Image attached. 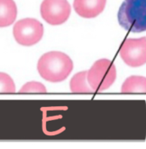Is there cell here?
Listing matches in <instances>:
<instances>
[{"label": "cell", "mask_w": 146, "mask_h": 149, "mask_svg": "<svg viewBox=\"0 0 146 149\" xmlns=\"http://www.w3.org/2000/svg\"><path fill=\"white\" fill-rule=\"evenodd\" d=\"M73 61L61 52H50L44 54L38 62V71L45 81L60 82L67 79L72 72Z\"/></svg>", "instance_id": "1"}, {"label": "cell", "mask_w": 146, "mask_h": 149, "mask_svg": "<svg viewBox=\"0 0 146 149\" xmlns=\"http://www.w3.org/2000/svg\"><path fill=\"white\" fill-rule=\"evenodd\" d=\"M118 22L130 32L146 31V0H124L118 11Z\"/></svg>", "instance_id": "2"}, {"label": "cell", "mask_w": 146, "mask_h": 149, "mask_svg": "<svg viewBox=\"0 0 146 149\" xmlns=\"http://www.w3.org/2000/svg\"><path fill=\"white\" fill-rule=\"evenodd\" d=\"M116 79V66L109 59L98 60L87 71L88 83L96 92H102L109 88Z\"/></svg>", "instance_id": "3"}, {"label": "cell", "mask_w": 146, "mask_h": 149, "mask_svg": "<svg viewBox=\"0 0 146 149\" xmlns=\"http://www.w3.org/2000/svg\"><path fill=\"white\" fill-rule=\"evenodd\" d=\"M13 34L17 43L29 46L37 44L42 39L44 27L42 23L36 19L25 18L15 23Z\"/></svg>", "instance_id": "4"}, {"label": "cell", "mask_w": 146, "mask_h": 149, "mask_svg": "<svg viewBox=\"0 0 146 149\" xmlns=\"http://www.w3.org/2000/svg\"><path fill=\"white\" fill-rule=\"evenodd\" d=\"M122 60L131 67H139L146 63V38L127 39L120 49Z\"/></svg>", "instance_id": "5"}, {"label": "cell", "mask_w": 146, "mask_h": 149, "mask_svg": "<svg viewBox=\"0 0 146 149\" xmlns=\"http://www.w3.org/2000/svg\"><path fill=\"white\" fill-rule=\"evenodd\" d=\"M41 16L51 25L64 23L71 13V6L68 0H44L40 6Z\"/></svg>", "instance_id": "6"}, {"label": "cell", "mask_w": 146, "mask_h": 149, "mask_svg": "<svg viewBox=\"0 0 146 149\" xmlns=\"http://www.w3.org/2000/svg\"><path fill=\"white\" fill-rule=\"evenodd\" d=\"M106 5V0H74L75 12L84 18H94L100 15Z\"/></svg>", "instance_id": "7"}, {"label": "cell", "mask_w": 146, "mask_h": 149, "mask_svg": "<svg viewBox=\"0 0 146 149\" xmlns=\"http://www.w3.org/2000/svg\"><path fill=\"white\" fill-rule=\"evenodd\" d=\"M16 15L17 8L14 0H0V28L10 26Z\"/></svg>", "instance_id": "8"}, {"label": "cell", "mask_w": 146, "mask_h": 149, "mask_svg": "<svg viewBox=\"0 0 146 149\" xmlns=\"http://www.w3.org/2000/svg\"><path fill=\"white\" fill-rule=\"evenodd\" d=\"M121 92L124 93H146V78L143 76H130L121 87Z\"/></svg>", "instance_id": "9"}, {"label": "cell", "mask_w": 146, "mask_h": 149, "mask_svg": "<svg viewBox=\"0 0 146 149\" xmlns=\"http://www.w3.org/2000/svg\"><path fill=\"white\" fill-rule=\"evenodd\" d=\"M70 89L73 93H91L94 92L88 83L87 71H82L73 75L70 81Z\"/></svg>", "instance_id": "10"}, {"label": "cell", "mask_w": 146, "mask_h": 149, "mask_svg": "<svg viewBox=\"0 0 146 149\" xmlns=\"http://www.w3.org/2000/svg\"><path fill=\"white\" fill-rule=\"evenodd\" d=\"M15 86L12 78L6 73L0 72V93H13Z\"/></svg>", "instance_id": "11"}, {"label": "cell", "mask_w": 146, "mask_h": 149, "mask_svg": "<svg viewBox=\"0 0 146 149\" xmlns=\"http://www.w3.org/2000/svg\"><path fill=\"white\" fill-rule=\"evenodd\" d=\"M46 88L40 82L38 81H30L26 83L21 89L20 93H46Z\"/></svg>", "instance_id": "12"}]
</instances>
